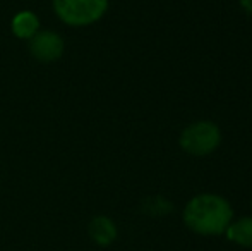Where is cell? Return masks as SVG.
Listing matches in <instances>:
<instances>
[{"instance_id":"obj_4","label":"cell","mask_w":252,"mask_h":251,"mask_svg":"<svg viewBox=\"0 0 252 251\" xmlns=\"http://www.w3.org/2000/svg\"><path fill=\"white\" fill-rule=\"evenodd\" d=\"M30 50L38 61L52 62V61H57V59L62 55L63 41L57 33L41 31V33H36L31 38Z\"/></svg>"},{"instance_id":"obj_7","label":"cell","mask_w":252,"mask_h":251,"mask_svg":"<svg viewBox=\"0 0 252 251\" xmlns=\"http://www.w3.org/2000/svg\"><path fill=\"white\" fill-rule=\"evenodd\" d=\"M38 28H40L38 17L28 10L19 12L12 21V31L19 38H33L38 33Z\"/></svg>"},{"instance_id":"obj_5","label":"cell","mask_w":252,"mask_h":251,"mask_svg":"<svg viewBox=\"0 0 252 251\" xmlns=\"http://www.w3.org/2000/svg\"><path fill=\"white\" fill-rule=\"evenodd\" d=\"M226 238L240 246H252V217H244L237 222H230L226 227Z\"/></svg>"},{"instance_id":"obj_6","label":"cell","mask_w":252,"mask_h":251,"mask_svg":"<svg viewBox=\"0 0 252 251\" xmlns=\"http://www.w3.org/2000/svg\"><path fill=\"white\" fill-rule=\"evenodd\" d=\"M90 234L93 238V241H96L101 246H106L117 238V229L110 218L96 217L90 224Z\"/></svg>"},{"instance_id":"obj_3","label":"cell","mask_w":252,"mask_h":251,"mask_svg":"<svg viewBox=\"0 0 252 251\" xmlns=\"http://www.w3.org/2000/svg\"><path fill=\"white\" fill-rule=\"evenodd\" d=\"M220 141H221V134H220L218 126L202 121L184 129L182 136H180V146L187 153L204 157L218 148Z\"/></svg>"},{"instance_id":"obj_1","label":"cell","mask_w":252,"mask_h":251,"mask_svg":"<svg viewBox=\"0 0 252 251\" xmlns=\"http://www.w3.org/2000/svg\"><path fill=\"white\" fill-rule=\"evenodd\" d=\"M233 217L230 203L218 194H199L187 203L184 222L201 236H218L226 231Z\"/></svg>"},{"instance_id":"obj_2","label":"cell","mask_w":252,"mask_h":251,"mask_svg":"<svg viewBox=\"0 0 252 251\" xmlns=\"http://www.w3.org/2000/svg\"><path fill=\"white\" fill-rule=\"evenodd\" d=\"M108 0H53L57 16L70 26H86L105 14Z\"/></svg>"},{"instance_id":"obj_8","label":"cell","mask_w":252,"mask_h":251,"mask_svg":"<svg viewBox=\"0 0 252 251\" xmlns=\"http://www.w3.org/2000/svg\"><path fill=\"white\" fill-rule=\"evenodd\" d=\"M240 3H242V7L247 10V12L252 14V0H240Z\"/></svg>"}]
</instances>
